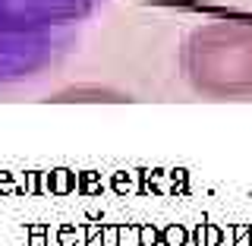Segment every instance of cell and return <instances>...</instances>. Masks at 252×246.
<instances>
[{
  "label": "cell",
  "instance_id": "cell-1",
  "mask_svg": "<svg viewBox=\"0 0 252 246\" xmlns=\"http://www.w3.org/2000/svg\"><path fill=\"white\" fill-rule=\"evenodd\" d=\"M104 0H0V92L44 76Z\"/></svg>",
  "mask_w": 252,
  "mask_h": 246
},
{
  "label": "cell",
  "instance_id": "cell-2",
  "mask_svg": "<svg viewBox=\"0 0 252 246\" xmlns=\"http://www.w3.org/2000/svg\"><path fill=\"white\" fill-rule=\"evenodd\" d=\"M186 76L199 92L236 95L252 89V29L218 26L199 29L186 44Z\"/></svg>",
  "mask_w": 252,
  "mask_h": 246
},
{
  "label": "cell",
  "instance_id": "cell-3",
  "mask_svg": "<svg viewBox=\"0 0 252 246\" xmlns=\"http://www.w3.org/2000/svg\"><path fill=\"white\" fill-rule=\"evenodd\" d=\"M161 240L167 243V246H183V243H186V231H183L180 224H173V227H167V231H164Z\"/></svg>",
  "mask_w": 252,
  "mask_h": 246
},
{
  "label": "cell",
  "instance_id": "cell-4",
  "mask_svg": "<svg viewBox=\"0 0 252 246\" xmlns=\"http://www.w3.org/2000/svg\"><path fill=\"white\" fill-rule=\"evenodd\" d=\"M139 243L142 246H155L158 243V231H152V227H142V231H139Z\"/></svg>",
  "mask_w": 252,
  "mask_h": 246
},
{
  "label": "cell",
  "instance_id": "cell-5",
  "mask_svg": "<svg viewBox=\"0 0 252 246\" xmlns=\"http://www.w3.org/2000/svg\"><path fill=\"white\" fill-rule=\"evenodd\" d=\"M220 240L224 237H220L218 227H205V246H220Z\"/></svg>",
  "mask_w": 252,
  "mask_h": 246
},
{
  "label": "cell",
  "instance_id": "cell-6",
  "mask_svg": "<svg viewBox=\"0 0 252 246\" xmlns=\"http://www.w3.org/2000/svg\"><path fill=\"white\" fill-rule=\"evenodd\" d=\"M249 246H252V231H249Z\"/></svg>",
  "mask_w": 252,
  "mask_h": 246
}]
</instances>
